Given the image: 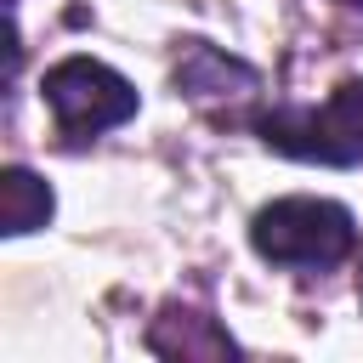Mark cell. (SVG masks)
<instances>
[{
	"mask_svg": "<svg viewBox=\"0 0 363 363\" xmlns=\"http://www.w3.org/2000/svg\"><path fill=\"white\" fill-rule=\"evenodd\" d=\"M250 244L261 261L272 267H289V272H323V267H340L357 244V221L346 204L335 199H312V193H295V199H272L255 227H250Z\"/></svg>",
	"mask_w": 363,
	"mask_h": 363,
	"instance_id": "6da1fadb",
	"label": "cell"
},
{
	"mask_svg": "<svg viewBox=\"0 0 363 363\" xmlns=\"http://www.w3.org/2000/svg\"><path fill=\"white\" fill-rule=\"evenodd\" d=\"M261 142L289 159L318 164H363V79H346L323 102H289L255 119Z\"/></svg>",
	"mask_w": 363,
	"mask_h": 363,
	"instance_id": "7a4b0ae2",
	"label": "cell"
},
{
	"mask_svg": "<svg viewBox=\"0 0 363 363\" xmlns=\"http://www.w3.org/2000/svg\"><path fill=\"white\" fill-rule=\"evenodd\" d=\"M40 102L51 108V125L62 142H85L102 136L113 125H125L136 113V91L130 79H119L108 62L96 57H62L57 68H45L40 79Z\"/></svg>",
	"mask_w": 363,
	"mask_h": 363,
	"instance_id": "3957f363",
	"label": "cell"
},
{
	"mask_svg": "<svg viewBox=\"0 0 363 363\" xmlns=\"http://www.w3.org/2000/svg\"><path fill=\"white\" fill-rule=\"evenodd\" d=\"M255 85H261V74L250 62H238L221 45H204V40H193L176 62V91L187 102H233V96H250Z\"/></svg>",
	"mask_w": 363,
	"mask_h": 363,
	"instance_id": "277c9868",
	"label": "cell"
},
{
	"mask_svg": "<svg viewBox=\"0 0 363 363\" xmlns=\"http://www.w3.org/2000/svg\"><path fill=\"white\" fill-rule=\"evenodd\" d=\"M147 346L153 352H210V357H221V352H233V335L227 329H216L210 318H199V312H164L159 318V329L147 335Z\"/></svg>",
	"mask_w": 363,
	"mask_h": 363,
	"instance_id": "5b68a950",
	"label": "cell"
},
{
	"mask_svg": "<svg viewBox=\"0 0 363 363\" xmlns=\"http://www.w3.org/2000/svg\"><path fill=\"white\" fill-rule=\"evenodd\" d=\"M45 216H51V187L34 170H6V233L23 238L45 227Z\"/></svg>",
	"mask_w": 363,
	"mask_h": 363,
	"instance_id": "8992f818",
	"label": "cell"
},
{
	"mask_svg": "<svg viewBox=\"0 0 363 363\" xmlns=\"http://www.w3.org/2000/svg\"><path fill=\"white\" fill-rule=\"evenodd\" d=\"M357 301H363V272H357Z\"/></svg>",
	"mask_w": 363,
	"mask_h": 363,
	"instance_id": "52a82bcc",
	"label": "cell"
},
{
	"mask_svg": "<svg viewBox=\"0 0 363 363\" xmlns=\"http://www.w3.org/2000/svg\"><path fill=\"white\" fill-rule=\"evenodd\" d=\"M340 6H363V0H340Z\"/></svg>",
	"mask_w": 363,
	"mask_h": 363,
	"instance_id": "ba28073f",
	"label": "cell"
}]
</instances>
